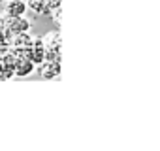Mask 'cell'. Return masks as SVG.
I'll use <instances>...</instances> for the list:
<instances>
[{"mask_svg":"<svg viewBox=\"0 0 160 151\" xmlns=\"http://www.w3.org/2000/svg\"><path fill=\"white\" fill-rule=\"evenodd\" d=\"M0 25L6 29V32L10 36L19 34V32H27L32 27L30 19H27L25 15H4V13L0 15Z\"/></svg>","mask_w":160,"mask_h":151,"instance_id":"6da1fadb","label":"cell"},{"mask_svg":"<svg viewBox=\"0 0 160 151\" xmlns=\"http://www.w3.org/2000/svg\"><path fill=\"white\" fill-rule=\"evenodd\" d=\"M27 6L36 15H51V10L47 8L45 0H27Z\"/></svg>","mask_w":160,"mask_h":151,"instance_id":"9c48e42d","label":"cell"},{"mask_svg":"<svg viewBox=\"0 0 160 151\" xmlns=\"http://www.w3.org/2000/svg\"><path fill=\"white\" fill-rule=\"evenodd\" d=\"M10 34L6 32V29L0 25V49H8L10 47Z\"/></svg>","mask_w":160,"mask_h":151,"instance_id":"30bf717a","label":"cell"},{"mask_svg":"<svg viewBox=\"0 0 160 151\" xmlns=\"http://www.w3.org/2000/svg\"><path fill=\"white\" fill-rule=\"evenodd\" d=\"M2 51H4V49H0V55H2Z\"/></svg>","mask_w":160,"mask_h":151,"instance_id":"9a60e30c","label":"cell"},{"mask_svg":"<svg viewBox=\"0 0 160 151\" xmlns=\"http://www.w3.org/2000/svg\"><path fill=\"white\" fill-rule=\"evenodd\" d=\"M17 57H19V53L15 49H12V47L4 49L2 55H0V68H2L6 80L15 78V62H17Z\"/></svg>","mask_w":160,"mask_h":151,"instance_id":"3957f363","label":"cell"},{"mask_svg":"<svg viewBox=\"0 0 160 151\" xmlns=\"http://www.w3.org/2000/svg\"><path fill=\"white\" fill-rule=\"evenodd\" d=\"M60 15H62V8H57V10L51 12V17H53V21L57 23V27H60Z\"/></svg>","mask_w":160,"mask_h":151,"instance_id":"7c38bea8","label":"cell"},{"mask_svg":"<svg viewBox=\"0 0 160 151\" xmlns=\"http://www.w3.org/2000/svg\"><path fill=\"white\" fill-rule=\"evenodd\" d=\"M45 60H62V38L58 30H51L43 36Z\"/></svg>","mask_w":160,"mask_h":151,"instance_id":"7a4b0ae2","label":"cell"},{"mask_svg":"<svg viewBox=\"0 0 160 151\" xmlns=\"http://www.w3.org/2000/svg\"><path fill=\"white\" fill-rule=\"evenodd\" d=\"M36 70L43 80H55L60 76V60H43Z\"/></svg>","mask_w":160,"mask_h":151,"instance_id":"52a82bcc","label":"cell"},{"mask_svg":"<svg viewBox=\"0 0 160 151\" xmlns=\"http://www.w3.org/2000/svg\"><path fill=\"white\" fill-rule=\"evenodd\" d=\"M45 4H47V8L53 12V10H57V8H62V0H45Z\"/></svg>","mask_w":160,"mask_h":151,"instance_id":"8fae6325","label":"cell"},{"mask_svg":"<svg viewBox=\"0 0 160 151\" xmlns=\"http://www.w3.org/2000/svg\"><path fill=\"white\" fill-rule=\"evenodd\" d=\"M32 44H34V36L30 34V30L13 34L10 38V47L12 49H17V51H27L28 47H32Z\"/></svg>","mask_w":160,"mask_h":151,"instance_id":"8992f818","label":"cell"},{"mask_svg":"<svg viewBox=\"0 0 160 151\" xmlns=\"http://www.w3.org/2000/svg\"><path fill=\"white\" fill-rule=\"evenodd\" d=\"M25 55L36 64V68L45 60V44H43V36H34V44L32 47H28L25 51Z\"/></svg>","mask_w":160,"mask_h":151,"instance_id":"277c9868","label":"cell"},{"mask_svg":"<svg viewBox=\"0 0 160 151\" xmlns=\"http://www.w3.org/2000/svg\"><path fill=\"white\" fill-rule=\"evenodd\" d=\"M0 15H2V13H0Z\"/></svg>","mask_w":160,"mask_h":151,"instance_id":"2e32d148","label":"cell"},{"mask_svg":"<svg viewBox=\"0 0 160 151\" xmlns=\"http://www.w3.org/2000/svg\"><path fill=\"white\" fill-rule=\"evenodd\" d=\"M2 6H4V0H0V10H2Z\"/></svg>","mask_w":160,"mask_h":151,"instance_id":"5bb4252c","label":"cell"},{"mask_svg":"<svg viewBox=\"0 0 160 151\" xmlns=\"http://www.w3.org/2000/svg\"><path fill=\"white\" fill-rule=\"evenodd\" d=\"M0 81H8L6 76H4V72H2V68H0Z\"/></svg>","mask_w":160,"mask_h":151,"instance_id":"4fadbf2b","label":"cell"},{"mask_svg":"<svg viewBox=\"0 0 160 151\" xmlns=\"http://www.w3.org/2000/svg\"><path fill=\"white\" fill-rule=\"evenodd\" d=\"M17 53H19V57H17V62H15V78H28L30 74L36 72V64L25 55V51H17Z\"/></svg>","mask_w":160,"mask_h":151,"instance_id":"5b68a950","label":"cell"},{"mask_svg":"<svg viewBox=\"0 0 160 151\" xmlns=\"http://www.w3.org/2000/svg\"><path fill=\"white\" fill-rule=\"evenodd\" d=\"M28 10L27 0H4L2 13L4 15H25Z\"/></svg>","mask_w":160,"mask_h":151,"instance_id":"ba28073f","label":"cell"}]
</instances>
